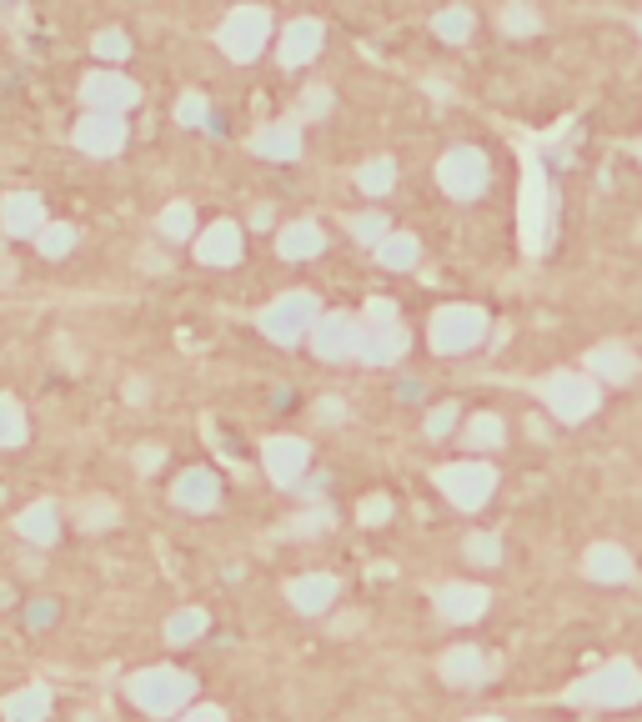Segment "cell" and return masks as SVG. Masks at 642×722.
I'll return each mask as SVG.
<instances>
[{
  "mask_svg": "<svg viewBox=\"0 0 642 722\" xmlns=\"http://www.w3.org/2000/svg\"><path fill=\"white\" fill-rule=\"evenodd\" d=\"M567 702H577V707H632V702H642V672L627 657H612L597 672H587L582 682H572Z\"/></svg>",
  "mask_w": 642,
  "mask_h": 722,
  "instance_id": "1",
  "label": "cell"
},
{
  "mask_svg": "<svg viewBox=\"0 0 642 722\" xmlns=\"http://www.w3.org/2000/svg\"><path fill=\"white\" fill-rule=\"evenodd\" d=\"M216 41H221L226 61L246 66V61H256V56L266 51V41H271V16H266L261 6H236V11L221 21Z\"/></svg>",
  "mask_w": 642,
  "mask_h": 722,
  "instance_id": "3",
  "label": "cell"
},
{
  "mask_svg": "<svg viewBox=\"0 0 642 722\" xmlns=\"http://www.w3.org/2000/svg\"><path fill=\"white\" fill-rule=\"evenodd\" d=\"M181 722H226V712H221V707H211V702H201V707L181 712Z\"/></svg>",
  "mask_w": 642,
  "mask_h": 722,
  "instance_id": "48",
  "label": "cell"
},
{
  "mask_svg": "<svg viewBox=\"0 0 642 722\" xmlns=\"http://www.w3.org/2000/svg\"><path fill=\"white\" fill-rule=\"evenodd\" d=\"M126 697H131L141 712H151V717H176V712L196 697V682H191L181 667H146V672H136V677L126 682Z\"/></svg>",
  "mask_w": 642,
  "mask_h": 722,
  "instance_id": "2",
  "label": "cell"
},
{
  "mask_svg": "<svg viewBox=\"0 0 642 722\" xmlns=\"http://www.w3.org/2000/svg\"><path fill=\"white\" fill-rule=\"evenodd\" d=\"M171 502L186 507V512H211V507L221 502V482H216V472H206V467L181 472V482L171 487Z\"/></svg>",
  "mask_w": 642,
  "mask_h": 722,
  "instance_id": "21",
  "label": "cell"
},
{
  "mask_svg": "<svg viewBox=\"0 0 642 722\" xmlns=\"http://www.w3.org/2000/svg\"><path fill=\"white\" fill-rule=\"evenodd\" d=\"M432 31H437L442 41H452V46H462V41L472 36V11H467V6H447V11H437V21H432Z\"/></svg>",
  "mask_w": 642,
  "mask_h": 722,
  "instance_id": "34",
  "label": "cell"
},
{
  "mask_svg": "<svg viewBox=\"0 0 642 722\" xmlns=\"http://www.w3.org/2000/svg\"><path fill=\"white\" fill-rule=\"evenodd\" d=\"M537 397L547 402V412L552 417H562V422H587L592 412H597V387L587 382V377H577V372H552L547 382H537Z\"/></svg>",
  "mask_w": 642,
  "mask_h": 722,
  "instance_id": "7",
  "label": "cell"
},
{
  "mask_svg": "<svg viewBox=\"0 0 642 722\" xmlns=\"http://www.w3.org/2000/svg\"><path fill=\"white\" fill-rule=\"evenodd\" d=\"M81 106L101 116H126L131 106H141V86L121 71H91L81 81Z\"/></svg>",
  "mask_w": 642,
  "mask_h": 722,
  "instance_id": "10",
  "label": "cell"
},
{
  "mask_svg": "<svg viewBox=\"0 0 642 722\" xmlns=\"http://www.w3.org/2000/svg\"><path fill=\"white\" fill-rule=\"evenodd\" d=\"M467 557L482 562V567H497V562H502V542H497L492 532H472V537H467Z\"/></svg>",
  "mask_w": 642,
  "mask_h": 722,
  "instance_id": "40",
  "label": "cell"
},
{
  "mask_svg": "<svg viewBox=\"0 0 642 722\" xmlns=\"http://www.w3.org/2000/svg\"><path fill=\"white\" fill-rule=\"evenodd\" d=\"M637 31H642V21H637Z\"/></svg>",
  "mask_w": 642,
  "mask_h": 722,
  "instance_id": "52",
  "label": "cell"
},
{
  "mask_svg": "<svg viewBox=\"0 0 642 722\" xmlns=\"http://www.w3.org/2000/svg\"><path fill=\"white\" fill-rule=\"evenodd\" d=\"M316 321H321V306H316V296H306V291H291V296H281V301H271V306L261 311V331H266L271 341H281V346H296L301 336H311Z\"/></svg>",
  "mask_w": 642,
  "mask_h": 722,
  "instance_id": "6",
  "label": "cell"
},
{
  "mask_svg": "<svg viewBox=\"0 0 642 722\" xmlns=\"http://www.w3.org/2000/svg\"><path fill=\"white\" fill-rule=\"evenodd\" d=\"M587 367H592V377H602L607 387H622V382H632V372H637V356H632L622 341H602V346L587 351Z\"/></svg>",
  "mask_w": 642,
  "mask_h": 722,
  "instance_id": "23",
  "label": "cell"
},
{
  "mask_svg": "<svg viewBox=\"0 0 642 722\" xmlns=\"http://www.w3.org/2000/svg\"><path fill=\"white\" fill-rule=\"evenodd\" d=\"M492 672H497V657H487L482 647H452V652H442V682H452V687H477Z\"/></svg>",
  "mask_w": 642,
  "mask_h": 722,
  "instance_id": "17",
  "label": "cell"
},
{
  "mask_svg": "<svg viewBox=\"0 0 642 722\" xmlns=\"http://www.w3.org/2000/svg\"><path fill=\"white\" fill-rule=\"evenodd\" d=\"M36 246H41V256L61 261V256H71V251H76V226H66V221H51V226L36 236Z\"/></svg>",
  "mask_w": 642,
  "mask_h": 722,
  "instance_id": "35",
  "label": "cell"
},
{
  "mask_svg": "<svg viewBox=\"0 0 642 722\" xmlns=\"http://www.w3.org/2000/svg\"><path fill=\"white\" fill-rule=\"evenodd\" d=\"M357 331H362V321H352L347 311H327L311 326V351L321 361H352L357 356Z\"/></svg>",
  "mask_w": 642,
  "mask_h": 722,
  "instance_id": "12",
  "label": "cell"
},
{
  "mask_svg": "<svg viewBox=\"0 0 642 722\" xmlns=\"http://www.w3.org/2000/svg\"><path fill=\"white\" fill-rule=\"evenodd\" d=\"M126 397H131V402L141 407V402H146V382H131V387H126Z\"/></svg>",
  "mask_w": 642,
  "mask_h": 722,
  "instance_id": "50",
  "label": "cell"
},
{
  "mask_svg": "<svg viewBox=\"0 0 642 722\" xmlns=\"http://www.w3.org/2000/svg\"><path fill=\"white\" fill-rule=\"evenodd\" d=\"M321 246H327V236H321L316 221H291L276 236V256L281 261H311V256H321Z\"/></svg>",
  "mask_w": 642,
  "mask_h": 722,
  "instance_id": "25",
  "label": "cell"
},
{
  "mask_svg": "<svg viewBox=\"0 0 642 722\" xmlns=\"http://www.w3.org/2000/svg\"><path fill=\"white\" fill-rule=\"evenodd\" d=\"M407 346H412V336H407V326H377V321H367L362 331H357V356L352 361H362V367H392V361H402L407 356Z\"/></svg>",
  "mask_w": 642,
  "mask_h": 722,
  "instance_id": "11",
  "label": "cell"
},
{
  "mask_svg": "<svg viewBox=\"0 0 642 722\" xmlns=\"http://www.w3.org/2000/svg\"><path fill=\"white\" fill-rule=\"evenodd\" d=\"M547 231H552V201H547V186H542V166L527 151L522 156V241H527L532 256L547 251Z\"/></svg>",
  "mask_w": 642,
  "mask_h": 722,
  "instance_id": "5",
  "label": "cell"
},
{
  "mask_svg": "<svg viewBox=\"0 0 642 722\" xmlns=\"http://www.w3.org/2000/svg\"><path fill=\"white\" fill-rule=\"evenodd\" d=\"M16 532H21L26 542H36V547H51V542L61 537V507H56V502H31V507L16 517Z\"/></svg>",
  "mask_w": 642,
  "mask_h": 722,
  "instance_id": "26",
  "label": "cell"
},
{
  "mask_svg": "<svg viewBox=\"0 0 642 722\" xmlns=\"http://www.w3.org/2000/svg\"><path fill=\"white\" fill-rule=\"evenodd\" d=\"M321 41H327V31H321V21H291L281 31V71H301L306 61L321 56Z\"/></svg>",
  "mask_w": 642,
  "mask_h": 722,
  "instance_id": "18",
  "label": "cell"
},
{
  "mask_svg": "<svg viewBox=\"0 0 642 722\" xmlns=\"http://www.w3.org/2000/svg\"><path fill=\"white\" fill-rule=\"evenodd\" d=\"M427 336H432V351L462 356V351H472V346L487 336V311H482V306H442V311L432 316Z\"/></svg>",
  "mask_w": 642,
  "mask_h": 722,
  "instance_id": "4",
  "label": "cell"
},
{
  "mask_svg": "<svg viewBox=\"0 0 642 722\" xmlns=\"http://www.w3.org/2000/svg\"><path fill=\"white\" fill-rule=\"evenodd\" d=\"M437 181L452 201H477L487 191V156L477 146H452L442 161H437Z\"/></svg>",
  "mask_w": 642,
  "mask_h": 722,
  "instance_id": "8",
  "label": "cell"
},
{
  "mask_svg": "<svg viewBox=\"0 0 642 722\" xmlns=\"http://www.w3.org/2000/svg\"><path fill=\"white\" fill-rule=\"evenodd\" d=\"M582 572H587L592 582H632V557H627L617 542H597V547H587Z\"/></svg>",
  "mask_w": 642,
  "mask_h": 722,
  "instance_id": "24",
  "label": "cell"
},
{
  "mask_svg": "<svg viewBox=\"0 0 642 722\" xmlns=\"http://www.w3.org/2000/svg\"><path fill=\"white\" fill-rule=\"evenodd\" d=\"M0 226H6L11 236H41L51 221H46V201L36 191H11L6 201H0Z\"/></svg>",
  "mask_w": 642,
  "mask_h": 722,
  "instance_id": "15",
  "label": "cell"
},
{
  "mask_svg": "<svg viewBox=\"0 0 642 722\" xmlns=\"http://www.w3.org/2000/svg\"><path fill=\"white\" fill-rule=\"evenodd\" d=\"M472 722H502V717H472Z\"/></svg>",
  "mask_w": 642,
  "mask_h": 722,
  "instance_id": "51",
  "label": "cell"
},
{
  "mask_svg": "<svg viewBox=\"0 0 642 722\" xmlns=\"http://www.w3.org/2000/svg\"><path fill=\"white\" fill-rule=\"evenodd\" d=\"M342 417H347L342 397H321V402H316V422H327V427H337Z\"/></svg>",
  "mask_w": 642,
  "mask_h": 722,
  "instance_id": "46",
  "label": "cell"
},
{
  "mask_svg": "<svg viewBox=\"0 0 642 722\" xmlns=\"http://www.w3.org/2000/svg\"><path fill=\"white\" fill-rule=\"evenodd\" d=\"M286 602H291L296 612H306V617L327 612V607L337 602V577H327V572H306V577H296V582L286 587Z\"/></svg>",
  "mask_w": 642,
  "mask_h": 722,
  "instance_id": "22",
  "label": "cell"
},
{
  "mask_svg": "<svg viewBox=\"0 0 642 722\" xmlns=\"http://www.w3.org/2000/svg\"><path fill=\"white\" fill-rule=\"evenodd\" d=\"M81 522H86L91 532L111 527V522H116V502H86V507H81Z\"/></svg>",
  "mask_w": 642,
  "mask_h": 722,
  "instance_id": "43",
  "label": "cell"
},
{
  "mask_svg": "<svg viewBox=\"0 0 642 722\" xmlns=\"http://www.w3.org/2000/svg\"><path fill=\"white\" fill-rule=\"evenodd\" d=\"M382 522H392V497H367L362 502V527H382Z\"/></svg>",
  "mask_w": 642,
  "mask_h": 722,
  "instance_id": "42",
  "label": "cell"
},
{
  "mask_svg": "<svg viewBox=\"0 0 642 722\" xmlns=\"http://www.w3.org/2000/svg\"><path fill=\"white\" fill-rule=\"evenodd\" d=\"M196 261H201V266H236V261H241V226H236V221L206 226L201 241H196Z\"/></svg>",
  "mask_w": 642,
  "mask_h": 722,
  "instance_id": "19",
  "label": "cell"
},
{
  "mask_svg": "<svg viewBox=\"0 0 642 722\" xmlns=\"http://www.w3.org/2000/svg\"><path fill=\"white\" fill-rule=\"evenodd\" d=\"M26 437H31V422H26L21 402L16 397H0V447H21Z\"/></svg>",
  "mask_w": 642,
  "mask_h": 722,
  "instance_id": "33",
  "label": "cell"
},
{
  "mask_svg": "<svg viewBox=\"0 0 642 722\" xmlns=\"http://www.w3.org/2000/svg\"><path fill=\"white\" fill-rule=\"evenodd\" d=\"M487 587H472V582H447L442 592H437V612H442V622H457V627H467V622H477L482 612H487Z\"/></svg>",
  "mask_w": 642,
  "mask_h": 722,
  "instance_id": "16",
  "label": "cell"
},
{
  "mask_svg": "<svg viewBox=\"0 0 642 722\" xmlns=\"http://www.w3.org/2000/svg\"><path fill=\"white\" fill-rule=\"evenodd\" d=\"M251 151L261 161H296L301 156V126L296 121H266L256 136H251Z\"/></svg>",
  "mask_w": 642,
  "mask_h": 722,
  "instance_id": "20",
  "label": "cell"
},
{
  "mask_svg": "<svg viewBox=\"0 0 642 722\" xmlns=\"http://www.w3.org/2000/svg\"><path fill=\"white\" fill-rule=\"evenodd\" d=\"M437 487H442V497H447L452 507L477 512L482 502H492V492H497V472L482 467V462H452V467L437 472Z\"/></svg>",
  "mask_w": 642,
  "mask_h": 722,
  "instance_id": "9",
  "label": "cell"
},
{
  "mask_svg": "<svg viewBox=\"0 0 642 722\" xmlns=\"http://www.w3.org/2000/svg\"><path fill=\"white\" fill-rule=\"evenodd\" d=\"M46 712H51V687H41V682L0 697V717L6 722H46Z\"/></svg>",
  "mask_w": 642,
  "mask_h": 722,
  "instance_id": "27",
  "label": "cell"
},
{
  "mask_svg": "<svg viewBox=\"0 0 642 722\" xmlns=\"http://www.w3.org/2000/svg\"><path fill=\"white\" fill-rule=\"evenodd\" d=\"M327 111H332V91H327V86H311V91L301 96L296 121H316V116H327Z\"/></svg>",
  "mask_w": 642,
  "mask_h": 722,
  "instance_id": "41",
  "label": "cell"
},
{
  "mask_svg": "<svg viewBox=\"0 0 642 722\" xmlns=\"http://www.w3.org/2000/svg\"><path fill=\"white\" fill-rule=\"evenodd\" d=\"M347 226H352V236H357L362 246H382V241L392 236V231H387V216H377V211H367V216H352Z\"/></svg>",
  "mask_w": 642,
  "mask_h": 722,
  "instance_id": "38",
  "label": "cell"
},
{
  "mask_svg": "<svg viewBox=\"0 0 642 722\" xmlns=\"http://www.w3.org/2000/svg\"><path fill=\"white\" fill-rule=\"evenodd\" d=\"M357 186H362L367 196H387V191L397 186V161H387V156H377V161H362V171H357Z\"/></svg>",
  "mask_w": 642,
  "mask_h": 722,
  "instance_id": "32",
  "label": "cell"
},
{
  "mask_svg": "<svg viewBox=\"0 0 642 722\" xmlns=\"http://www.w3.org/2000/svg\"><path fill=\"white\" fill-rule=\"evenodd\" d=\"M367 321H377V326H392V321H397V306H392L387 296H372V301H367Z\"/></svg>",
  "mask_w": 642,
  "mask_h": 722,
  "instance_id": "47",
  "label": "cell"
},
{
  "mask_svg": "<svg viewBox=\"0 0 642 722\" xmlns=\"http://www.w3.org/2000/svg\"><path fill=\"white\" fill-rule=\"evenodd\" d=\"M126 121L121 116H101V111H86L81 121H76V146L86 151V156H96V161H111V156H121V146H126Z\"/></svg>",
  "mask_w": 642,
  "mask_h": 722,
  "instance_id": "13",
  "label": "cell"
},
{
  "mask_svg": "<svg viewBox=\"0 0 642 722\" xmlns=\"http://www.w3.org/2000/svg\"><path fill=\"white\" fill-rule=\"evenodd\" d=\"M452 427H457V407H452V402H442V407L427 417V437H437V442H442Z\"/></svg>",
  "mask_w": 642,
  "mask_h": 722,
  "instance_id": "44",
  "label": "cell"
},
{
  "mask_svg": "<svg viewBox=\"0 0 642 722\" xmlns=\"http://www.w3.org/2000/svg\"><path fill=\"white\" fill-rule=\"evenodd\" d=\"M502 442H507V427H502L497 412H477V417L467 422V447H472V452H497Z\"/></svg>",
  "mask_w": 642,
  "mask_h": 722,
  "instance_id": "29",
  "label": "cell"
},
{
  "mask_svg": "<svg viewBox=\"0 0 642 722\" xmlns=\"http://www.w3.org/2000/svg\"><path fill=\"white\" fill-rule=\"evenodd\" d=\"M206 627H211V617H206L201 607H181V612L166 617V642H176V647H181V642H196Z\"/></svg>",
  "mask_w": 642,
  "mask_h": 722,
  "instance_id": "31",
  "label": "cell"
},
{
  "mask_svg": "<svg viewBox=\"0 0 642 722\" xmlns=\"http://www.w3.org/2000/svg\"><path fill=\"white\" fill-rule=\"evenodd\" d=\"M377 261H382L387 271H412V266L422 261V241H417L412 231H392V236L377 246Z\"/></svg>",
  "mask_w": 642,
  "mask_h": 722,
  "instance_id": "28",
  "label": "cell"
},
{
  "mask_svg": "<svg viewBox=\"0 0 642 722\" xmlns=\"http://www.w3.org/2000/svg\"><path fill=\"white\" fill-rule=\"evenodd\" d=\"M176 121H181V126H206V121H211V101H206L201 91H186V96L176 101Z\"/></svg>",
  "mask_w": 642,
  "mask_h": 722,
  "instance_id": "39",
  "label": "cell"
},
{
  "mask_svg": "<svg viewBox=\"0 0 642 722\" xmlns=\"http://www.w3.org/2000/svg\"><path fill=\"white\" fill-rule=\"evenodd\" d=\"M261 467H266V477H271L276 487H296L301 472L311 467V447H306L301 437H271V442L261 447Z\"/></svg>",
  "mask_w": 642,
  "mask_h": 722,
  "instance_id": "14",
  "label": "cell"
},
{
  "mask_svg": "<svg viewBox=\"0 0 642 722\" xmlns=\"http://www.w3.org/2000/svg\"><path fill=\"white\" fill-rule=\"evenodd\" d=\"M161 462H166V452H161V447H141V452H136V467H141V472H156Z\"/></svg>",
  "mask_w": 642,
  "mask_h": 722,
  "instance_id": "49",
  "label": "cell"
},
{
  "mask_svg": "<svg viewBox=\"0 0 642 722\" xmlns=\"http://www.w3.org/2000/svg\"><path fill=\"white\" fill-rule=\"evenodd\" d=\"M91 51H96L101 61H126V56H131V36H126L121 26H106V31L91 36Z\"/></svg>",
  "mask_w": 642,
  "mask_h": 722,
  "instance_id": "37",
  "label": "cell"
},
{
  "mask_svg": "<svg viewBox=\"0 0 642 722\" xmlns=\"http://www.w3.org/2000/svg\"><path fill=\"white\" fill-rule=\"evenodd\" d=\"M332 527V512L321 507V512H306V517H296V527L291 532H301V537H311V532H327Z\"/></svg>",
  "mask_w": 642,
  "mask_h": 722,
  "instance_id": "45",
  "label": "cell"
},
{
  "mask_svg": "<svg viewBox=\"0 0 642 722\" xmlns=\"http://www.w3.org/2000/svg\"><path fill=\"white\" fill-rule=\"evenodd\" d=\"M156 231H161L166 241H191V236H196V211H191V201H171V206L161 211Z\"/></svg>",
  "mask_w": 642,
  "mask_h": 722,
  "instance_id": "30",
  "label": "cell"
},
{
  "mask_svg": "<svg viewBox=\"0 0 642 722\" xmlns=\"http://www.w3.org/2000/svg\"><path fill=\"white\" fill-rule=\"evenodd\" d=\"M502 31L517 36V41H522V36H537V31H542V16L527 6V0H512V6L502 11Z\"/></svg>",
  "mask_w": 642,
  "mask_h": 722,
  "instance_id": "36",
  "label": "cell"
}]
</instances>
